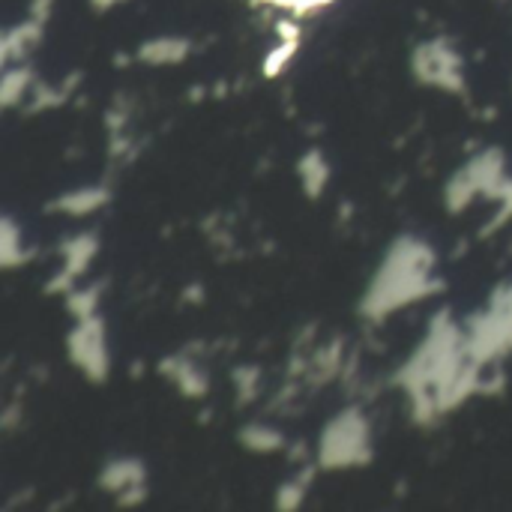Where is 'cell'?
Wrapping results in <instances>:
<instances>
[{
	"label": "cell",
	"instance_id": "4",
	"mask_svg": "<svg viewBox=\"0 0 512 512\" xmlns=\"http://www.w3.org/2000/svg\"><path fill=\"white\" fill-rule=\"evenodd\" d=\"M66 351L69 360L93 381L102 384L111 372V360H108V342H105V324L99 315L81 318L75 324V330L66 339Z\"/></svg>",
	"mask_w": 512,
	"mask_h": 512
},
{
	"label": "cell",
	"instance_id": "25",
	"mask_svg": "<svg viewBox=\"0 0 512 512\" xmlns=\"http://www.w3.org/2000/svg\"><path fill=\"white\" fill-rule=\"evenodd\" d=\"M258 3H270V6H279V9H294V0H258Z\"/></svg>",
	"mask_w": 512,
	"mask_h": 512
},
{
	"label": "cell",
	"instance_id": "16",
	"mask_svg": "<svg viewBox=\"0 0 512 512\" xmlns=\"http://www.w3.org/2000/svg\"><path fill=\"white\" fill-rule=\"evenodd\" d=\"M30 81H33V72H30L27 66L6 69L3 78H0V105H3V108H15V105L24 99Z\"/></svg>",
	"mask_w": 512,
	"mask_h": 512
},
{
	"label": "cell",
	"instance_id": "17",
	"mask_svg": "<svg viewBox=\"0 0 512 512\" xmlns=\"http://www.w3.org/2000/svg\"><path fill=\"white\" fill-rule=\"evenodd\" d=\"M312 480H315V468H303L300 477L282 483L279 492H276V510H297L306 501V492H309Z\"/></svg>",
	"mask_w": 512,
	"mask_h": 512
},
{
	"label": "cell",
	"instance_id": "12",
	"mask_svg": "<svg viewBox=\"0 0 512 512\" xmlns=\"http://www.w3.org/2000/svg\"><path fill=\"white\" fill-rule=\"evenodd\" d=\"M330 177H333V168L321 156V150H309L300 159V180H303V189H306L309 198H321L327 183H330Z\"/></svg>",
	"mask_w": 512,
	"mask_h": 512
},
{
	"label": "cell",
	"instance_id": "5",
	"mask_svg": "<svg viewBox=\"0 0 512 512\" xmlns=\"http://www.w3.org/2000/svg\"><path fill=\"white\" fill-rule=\"evenodd\" d=\"M99 252V240L93 234H81V237H72L63 243V267L60 273L48 282V291L57 294V291H72V282L90 267L93 255Z\"/></svg>",
	"mask_w": 512,
	"mask_h": 512
},
{
	"label": "cell",
	"instance_id": "22",
	"mask_svg": "<svg viewBox=\"0 0 512 512\" xmlns=\"http://www.w3.org/2000/svg\"><path fill=\"white\" fill-rule=\"evenodd\" d=\"M51 3L54 0H30V18H36V21H48V15H51Z\"/></svg>",
	"mask_w": 512,
	"mask_h": 512
},
{
	"label": "cell",
	"instance_id": "20",
	"mask_svg": "<svg viewBox=\"0 0 512 512\" xmlns=\"http://www.w3.org/2000/svg\"><path fill=\"white\" fill-rule=\"evenodd\" d=\"M330 3H336V0H294L291 15H294V18H303V15L321 12V9H324V6H330Z\"/></svg>",
	"mask_w": 512,
	"mask_h": 512
},
{
	"label": "cell",
	"instance_id": "6",
	"mask_svg": "<svg viewBox=\"0 0 512 512\" xmlns=\"http://www.w3.org/2000/svg\"><path fill=\"white\" fill-rule=\"evenodd\" d=\"M189 51H192V42L186 36H156V39L141 42L135 57L147 66H177L189 57Z\"/></svg>",
	"mask_w": 512,
	"mask_h": 512
},
{
	"label": "cell",
	"instance_id": "8",
	"mask_svg": "<svg viewBox=\"0 0 512 512\" xmlns=\"http://www.w3.org/2000/svg\"><path fill=\"white\" fill-rule=\"evenodd\" d=\"M42 21L36 18H27L24 24H15L3 33V42H0V54H3V63H15V60H24V54H30L39 39H42Z\"/></svg>",
	"mask_w": 512,
	"mask_h": 512
},
{
	"label": "cell",
	"instance_id": "1",
	"mask_svg": "<svg viewBox=\"0 0 512 512\" xmlns=\"http://www.w3.org/2000/svg\"><path fill=\"white\" fill-rule=\"evenodd\" d=\"M432 267H435V252L423 240L399 237L390 246V252L363 300V315L384 318L408 303H417V300L441 291V282H432Z\"/></svg>",
	"mask_w": 512,
	"mask_h": 512
},
{
	"label": "cell",
	"instance_id": "3",
	"mask_svg": "<svg viewBox=\"0 0 512 512\" xmlns=\"http://www.w3.org/2000/svg\"><path fill=\"white\" fill-rule=\"evenodd\" d=\"M411 69H414L417 81H423V84H432V87H441L450 93H465L462 57L447 36L417 45L411 54Z\"/></svg>",
	"mask_w": 512,
	"mask_h": 512
},
{
	"label": "cell",
	"instance_id": "24",
	"mask_svg": "<svg viewBox=\"0 0 512 512\" xmlns=\"http://www.w3.org/2000/svg\"><path fill=\"white\" fill-rule=\"evenodd\" d=\"M120 3H126V0H90V6H93L96 12H108V9H114V6H120Z\"/></svg>",
	"mask_w": 512,
	"mask_h": 512
},
{
	"label": "cell",
	"instance_id": "10",
	"mask_svg": "<svg viewBox=\"0 0 512 512\" xmlns=\"http://www.w3.org/2000/svg\"><path fill=\"white\" fill-rule=\"evenodd\" d=\"M144 480H147V468L138 459H114V462H108L102 468L99 489L102 492H111L117 498L120 492H126V489H132V486H138Z\"/></svg>",
	"mask_w": 512,
	"mask_h": 512
},
{
	"label": "cell",
	"instance_id": "11",
	"mask_svg": "<svg viewBox=\"0 0 512 512\" xmlns=\"http://www.w3.org/2000/svg\"><path fill=\"white\" fill-rule=\"evenodd\" d=\"M471 171V177L480 183L483 195H495V189L501 186L504 180V153L501 150H483L471 165H465Z\"/></svg>",
	"mask_w": 512,
	"mask_h": 512
},
{
	"label": "cell",
	"instance_id": "21",
	"mask_svg": "<svg viewBox=\"0 0 512 512\" xmlns=\"http://www.w3.org/2000/svg\"><path fill=\"white\" fill-rule=\"evenodd\" d=\"M144 498H147V486L138 483V486L126 489V492H120V495H117V504H120V507H135V504H141Z\"/></svg>",
	"mask_w": 512,
	"mask_h": 512
},
{
	"label": "cell",
	"instance_id": "14",
	"mask_svg": "<svg viewBox=\"0 0 512 512\" xmlns=\"http://www.w3.org/2000/svg\"><path fill=\"white\" fill-rule=\"evenodd\" d=\"M240 444L252 453H279L285 447V435L273 426H246L240 432Z\"/></svg>",
	"mask_w": 512,
	"mask_h": 512
},
{
	"label": "cell",
	"instance_id": "9",
	"mask_svg": "<svg viewBox=\"0 0 512 512\" xmlns=\"http://www.w3.org/2000/svg\"><path fill=\"white\" fill-rule=\"evenodd\" d=\"M159 372L168 375V378L180 387V393L189 396V399H201V396H207V390H210L207 375H204L195 363H189V360H183V357H168V360H162V363H159Z\"/></svg>",
	"mask_w": 512,
	"mask_h": 512
},
{
	"label": "cell",
	"instance_id": "23",
	"mask_svg": "<svg viewBox=\"0 0 512 512\" xmlns=\"http://www.w3.org/2000/svg\"><path fill=\"white\" fill-rule=\"evenodd\" d=\"M276 33H279V39H300V24L294 18L291 21L285 18V21L276 24Z\"/></svg>",
	"mask_w": 512,
	"mask_h": 512
},
{
	"label": "cell",
	"instance_id": "7",
	"mask_svg": "<svg viewBox=\"0 0 512 512\" xmlns=\"http://www.w3.org/2000/svg\"><path fill=\"white\" fill-rule=\"evenodd\" d=\"M108 201H111V192L105 186H84V189L63 192L60 198H54L48 204V210L66 213V216H87V213H96L99 207H105Z\"/></svg>",
	"mask_w": 512,
	"mask_h": 512
},
{
	"label": "cell",
	"instance_id": "15",
	"mask_svg": "<svg viewBox=\"0 0 512 512\" xmlns=\"http://www.w3.org/2000/svg\"><path fill=\"white\" fill-rule=\"evenodd\" d=\"M27 258H30V252L21 249V231H18V225L9 216H3V222H0V264L3 267H18Z\"/></svg>",
	"mask_w": 512,
	"mask_h": 512
},
{
	"label": "cell",
	"instance_id": "18",
	"mask_svg": "<svg viewBox=\"0 0 512 512\" xmlns=\"http://www.w3.org/2000/svg\"><path fill=\"white\" fill-rule=\"evenodd\" d=\"M300 51V39H279L276 48H270L261 60V72L267 78H276L288 69V63L294 60V54Z\"/></svg>",
	"mask_w": 512,
	"mask_h": 512
},
{
	"label": "cell",
	"instance_id": "2",
	"mask_svg": "<svg viewBox=\"0 0 512 512\" xmlns=\"http://www.w3.org/2000/svg\"><path fill=\"white\" fill-rule=\"evenodd\" d=\"M321 468H357L372 459V444H369V423L357 408L342 411L336 420L327 423L318 447Z\"/></svg>",
	"mask_w": 512,
	"mask_h": 512
},
{
	"label": "cell",
	"instance_id": "13",
	"mask_svg": "<svg viewBox=\"0 0 512 512\" xmlns=\"http://www.w3.org/2000/svg\"><path fill=\"white\" fill-rule=\"evenodd\" d=\"M477 195H483V189H480V183L471 177V171L468 168H462L450 183H447V210L450 213H462L465 207H471V201L477 198Z\"/></svg>",
	"mask_w": 512,
	"mask_h": 512
},
{
	"label": "cell",
	"instance_id": "19",
	"mask_svg": "<svg viewBox=\"0 0 512 512\" xmlns=\"http://www.w3.org/2000/svg\"><path fill=\"white\" fill-rule=\"evenodd\" d=\"M99 294H102L99 285H96V288H72V291L66 294V306H69V312H72L78 321H81V318H90V315H96Z\"/></svg>",
	"mask_w": 512,
	"mask_h": 512
}]
</instances>
